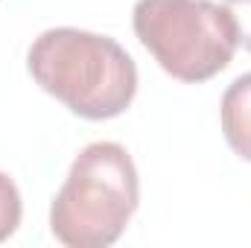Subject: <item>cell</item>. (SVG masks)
<instances>
[{
    "label": "cell",
    "instance_id": "cell-6",
    "mask_svg": "<svg viewBox=\"0 0 251 248\" xmlns=\"http://www.w3.org/2000/svg\"><path fill=\"white\" fill-rule=\"evenodd\" d=\"M231 18H234V26H237V41L251 53V0H225L222 3Z\"/></svg>",
    "mask_w": 251,
    "mask_h": 248
},
{
    "label": "cell",
    "instance_id": "cell-3",
    "mask_svg": "<svg viewBox=\"0 0 251 248\" xmlns=\"http://www.w3.org/2000/svg\"><path fill=\"white\" fill-rule=\"evenodd\" d=\"M140 44L170 76L207 82L237 53V26L213 0H137L131 12Z\"/></svg>",
    "mask_w": 251,
    "mask_h": 248
},
{
    "label": "cell",
    "instance_id": "cell-4",
    "mask_svg": "<svg viewBox=\"0 0 251 248\" xmlns=\"http://www.w3.org/2000/svg\"><path fill=\"white\" fill-rule=\"evenodd\" d=\"M222 131L228 146L251 161V73L237 76L222 94Z\"/></svg>",
    "mask_w": 251,
    "mask_h": 248
},
{
    "label": "cell",
    "instance_id": "cell-5",
    "mask_svg": "<svg viewBox=\"0 0 251 248\" xmlns=\"http://www.w3.org/2000/svg\"><path fill=\"white\" fill-rule=\"evenodd\" d=\"M21 213H24V207H21L18 187H15V181L6 173H0V243H6L18 231Z\"/></svg>",
    "mask_w": 251,
    "mask_h": 248
},
{
    "label": "cell",
    "instance_id": "cell-2",
    "mask_svg": "<svg viewBox=\"0 0 251 248\" xmlns=\"http://www.w3.org/2000/svg\"><path fill=\"white\" fill-rule=\"evenodd\" d=\"M140 187L131 155L120 143L85 146L50 207V231L67 248H105L120 240L137 210Z\"/></svg>",
    "mask_w": 251,
    "mask_h": 248
},
{
    "label": "cell",
    "instance_id": "cell-1",
    "mask_svg": "<svg viewBox=\"0 0 251 248\" xmlns=\"http://www.w3.org/2000/svg\"><path fill=\"white\" fill-rule=\"evenodd\" d=\"M26 67L47 94L85 120L123 114L137 91L131 56L114 38L88 29L56 26L41 32L26 53Z\"/></svg>",
    "mask_w": 251,
    "mask_h": 248
}]
</instances>
